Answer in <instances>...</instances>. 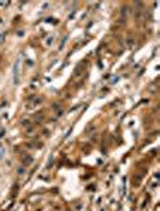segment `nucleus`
<instances>
[{"label":"nucleus","instance_id":"f257e3e1","mask_svg":"<svg viewBox=\"0 0 160 211\" xmlns=\"http://www.w3.org/2000/svg\"><path fill=\"white\" fill-rule=\"evenodd\" d=\"M19 63H21V58L17 60V63L15 64V82H19Z\"/></svg>","mask_w":160,"mask_h":211}]
</instances>
